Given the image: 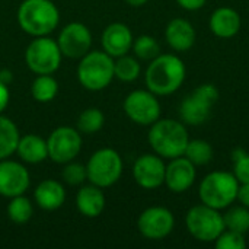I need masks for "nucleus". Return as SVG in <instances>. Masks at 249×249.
Instances as JSON below:
<instances>
[{"instance_id": "1", "label": "nucleus", "mask_w": 249, "mask_h": 249, "mask_svg": "<svg viewBox=\"0 0 249 249\" xmlns=\"http://www.w3.org/2000/svg\"><path fill=\"white\" fill-rule=\"evenodd\" d=\"M187 67L184 61L175 54H159L155 57L144 74L146 86L158 96H168L175 93L184 83Z\"/></svg>"}, {"instance_id": "2", "label": "nucleus", "mask_w": 249, "mask_h": 249, "mask_svg": "<svg viewBox=\"0 0 249 249\" xmlns=\"http://www.w3.org/2000/svg\"><path fill=\"white\" fill-rule=\"evenodd\" d=\"M147 140L153 153L163 159H174L184 155L190 136L182 121L159 118L150 125Z\"/></svg>"}, {"instance_id": "3", "label": "nucleus", "mask_w": 249, "mask_h": 249, "mask_svg": "<svg viewBox=\"0 0 249 249\" xmlns=\"http://www.w3.org/2000/svg\"><path fill=\"white\" fill-rule=\"evenodd\" d=\"M58 22L60 12L51 0H23L18 9L20 29L34 38L50 35Z\"/></svg>"}, {"instance_id": "4", "label": "nucleus", "mask_w": 249, "mask_h": 249, "mask_svg": "<svg viewBox=\"0 0 249 249\" xmlns=\"http://www.w3.org/2000/svg\"><path fill=\"white\" fill-rule=\"evenodd\" d=\"M239 181L233 172L213 171L207 174L198 185V197L203 204L217 210H226L236 201Z\"/></svg>"}, {"instance_id": "5", "label": "nucleus", "mask_w": 249, "mask_h": 249, "mask_svg": "<svg viewBox=\"0 0 249 249\" xmlns=\"http://www.w3.org/2000/svg\"><path fill=\"white\" fill-rule=\"evenodd\" d=\"M114 77V57L105 51H89L80 58L77 79L85 89L92 92L102 90Z\"/></svg>"}, {"instance_id": "6", "label": "nucleus", "mask_w": 249, "mask_h": 249, "mask_svg": "<svg viewBox=\"0 0 249 249\" xmlns=\"http://www.w3.org/2000/svg\"><path fill=\"white\" fill-rule=\"evenodd\" d=\"M185 226L188 233L200 242H214L226 229L223 213L207 204L193 206L185 214Z\"/></svg>"}, {"instance_id": "7", "label": "nucleus", "mask_w": 249, "mask_h": 249, "mask_svg": "<svg viewBox=\"0 0 249 249\" xmlns=\"http://www.w3.org/2000/svg\"><path fill=\"white\" fill-rule=\"evenodd\" d=\"M123 169L124 163L120 153L109 147L96 150L86 163L88 181L99 188H108L118 182Z\"/></svg>"}, {"instance_id": "8", "label": "nucleus", "mask_w": 249, "mask_h": 249, "mask_svg": "<svg viewBox=\"0 0 249 249\" xmlns=\"http://www.w3.org/2000/svg\"><path fill=\"white\" fill-rule=\"evenodd\" d=\"M58 42L48 36H36L25 51V61L35 74H53L61 64Z\"/></svg>"}, {"instance_id": "9", "label": "nucleus", "mask_w": 249, "mask_h": 249, "mask_svg": "<svg viewBox=\"0 0 249 249\" xmlns=\"http://www.w3.org/2000/svg\"><path fill=\"white\" fill-rule=\"evenodd\" d=\"M125 115L139 125H152L160 118V102L158 95L149 89H137L127 95L123 104Z\"/></svg>"}, {"instance_id": "10", "label": "nucleus", "mask_w": 249, "mask_h": 249, "mask_svg": "<svg viewBox=\"0 0 249 249\" xmlns=\"http://www.w3.org/2000/svg\"><path fill=\"white\" fill-rule=\"evenodd\" d=\"M82 134L77 128H71L67 125L57 127L53 130L47 140L48 158L55 163H67L74 160L82 150Z\"/></svg>"}, {"instance_id": "11", "label": "nucleus", "mask_w": 249, "mask_h": 249, "mask_svg": "<svg viewBox=\"0 0 249 249\" xmlns=\"http://www.w3.org/2000/svg\"><path fill=\"white\" fill-rule=\"evenodd\" d=\"M139 232L149 241H160L169 236L175 228L174 213L162 206H153L142 212L137 220Z\"/></svg>"}, {"instance_id": "12", "label": "nucleus", "mask_w": 249, "mask_h": 249, "mask_svg": "<svg viewBox=\"0 0 249 249\" xmlns=\"http://www.w3.org/2000/svg\"><path fill=\"white\" fill-rule=\"evenodd\" d=\"M57 42L63 55L69 58H82L90 51L92 34L86 25L71 22L60 31Z\"/></svg>"}, {"instance_id": "13", "label": "nucleus", "mask_w": 249, "mask_h": 249, "mask_svg": "<svg viewBox=\"0 0 249 249\" xmlns=\"http://www.w3.org/2000/svg\"><path fill=\"white\" fill-rule=\"evenodd\" d=\"M166 165L163 158L156 153H144L137 158L133 166V177L139 187L144 190H156L165 182Z\"/></svg>"}, {"instance_id": "14", "label": "nucleus", "mask_w": 249, "mask_h": 249, "mask_svg": "<svg viewBox=\"0 0 249 249\" xmlns=\"http://www.w3.org/2000/svg\"><path fill=\"white\" fill-rule=\"evenodd\" d=\"M31 185V177L28 169L16 162L3 159L0 160V196L12 198L25 194Z\"/></svg>"}, {"instance_id": "15", "label": "nucleus", "mask_w": 249, "mask_h": 249, "mask_svg": "<svg viewBox=\"0 0 249 249\" xmlns=\"http://www.w3.org/2000/svg\"><path fill=\"white\" fill-rule=\"evenodd\" d=\"M197 178V166L190 162L184 155L169 159L165 169V185L169 191L175 194H182L188 191Z\"/></svg>"}, {"instance_id": "16", "label": "nucleus", "mask_w": 249, "mask_h": 249, "mask_svg": "<svg viewBox=\"0 0 249 249\" xmlns=\"http://www.w3.org/2000/svg\"><path fill=\"white\" fill-rule=\"evenodd\" d=\"M133 41L134 38L130 28L121 22H114L108 25L101 36L104 51L114 58L128 54V51L133 47Z\"/></svg>"}, {"instance_id": "17", "label": "nucleus", "mask_w": 249, "mask_h": 249, "mask_svg": "<svg viewBox=\"0 0 249 249\" xmlns=\"http://www.w3.org/2000/svg\"><path fill=\"white\" fill-rule=\"evenodd\" d=\"M196 29L193 23L184 18L172 19L165 29V39L168 45L178 53H185L196 44Z\"/></svg>"}, {"instance_id": "18", "label": "nucleus", "mask_w": 249, "mask_h": 249, "mask_svg": "<svg viewBox=\"0 0 249 249\" xmlns=\"http://www.w3.org/2000/svg\"><path fill=\"white\" fill-rule=\"evenodd\" d=\"M241 15L235 9L228 6L217 7L209 19V28L212 34L223 39L235 36L241 31Z\"/></svg>"}, {"instance_id": "19", "label": "nucleus", "mask_w": 249, "mask_h": 249, "mask_svg": "<svg viewBox=\"0 0 249 249\" xmlns=\"http://www.w3.org/2000/svg\"><path fill=\"white\" fill-rule=\"evenodd\" d=\"M213 105L206 102L201 96H198L196 92H191L187 95L181 104H179V117L181 121L187 125H201L204 124L212 114Z\"/></svg>"}, {"instance_id": "20", "label": "nucleus", "mask_w": 249, "mask_h": 249, "mask_svg": "<svg viewBox=\"0 0 249 249\" xmlns=\"http://www.w3.org/2000/svg\"><path fill=\"white\" fill-rule=\"evenodd\" d=\"M34 198L39 209L45 212H54L64 204L66 190L55 179H44L36 185Z\"/></svg>"}, {"instance_id": "21", "label": "nucleus", "mask_w": 249, "mask_h": 249, "mask_svg": "<svg viewBox=\"0 0 249 249\" xmlns=\"http://www.w3.org/2000/svg\"><path fill=\"white\" fill-rule=\"evenodd\" d=\"M105 203L107 200L102 188L93 184L82 187L76 194V207L79 213L89 219L101 216L105 210Z\"/></svg>"}, {"instance_id": "22", "label": "nucleus", "mask_w": 249, "mask_h": 249, "mask_svg": "<svg viewBox=\"0 0 249 249\" xmlns=\"http://www.w3.org/2000/svg\"><path fill=\"white\" fill-rule=\"evenodd\" d=\"M16 153L19 155L20 160L25 163L36 165L44 162L48 158V147L47 140L36 134H25L19 139Z\"/></svg>"}, {"instance_id": "23", "label": "nucleus", "mask_w": 249, "mask_h": 249, "mask_svg": "<svg viewBox=\"0 0 249 249\" xmlns=\"http://www.w3.org/2000/svg\"><path fill=\"white\" fill-rule=\"evenodd\" d=\"M19 139L20 134L16 124L0 114V160L10 158L16 152Z\"/></svg>"}, {"instance_id": "24", "label": "nucleus", "mask_w": 249, "mask_h": 249, "mask_svg": "<svg viewBox=\"0 0 249 249\" xmlns=\"http://www.w3.org/2000/svg\"><path fill=\"white\" fill-rule=\"evenodd\" d=\"M58 92V83L51 74H38L31 85V95L36 102H51Z\"/></svg>"}, {"instance_id": "25", "label": "nucleus", "mask_w": 249, "mask_h": 249, "mask_svg": "<svg viewBox=\"0 0 249 249\" xmlns=\"http://www.w3.org/2000/svg\"><path fill=\"white\" fill-rule=\"evenodd\" d=\"M184 156L190 162H193L196 166H204L213 160L214 150H213V146L203 139H194V140L190 139L185 147Z\"/></svg>"}, {"instance_id": "26", "label": "nucleus", "mask_w": 249, "mask_h": 249, "mask_svg": "<svg viewBox=\"0 0 249 249\" xmlns=\"http://www.w3.org/2000/svg\"><path fill=\"white\" fill-rule=\"evenodd\" d=\"M225 228L238 233H248L249 232V209L239 206H229L223 213Z\"/></svg>"}, {"instance_id": "27", "label": "nucleus", "mask_w": 249, "mask_h": 249, "mask_svg": "<svg viewBox=\"0 0 249 249\" xmlns=\"http://www.w3.org/2000/svg\"><path fill=\"white\" fill-rule=\"evenodd\" d=\"M142 71V66L137 57L124 54L114 60V76L121 82H134Z\"/></svg>"}, {"instance_id": "28", "label": "nucleus", "mask_w": 249, "mask_h": 249, "mask_svg": "<svg viewBox=\"0 0 249 249\" xmlns=\"http://www.w3.org/2000/svg\"><path fill=\"white\" fill-rule=\"evenodd\" d=\"M32 214H34V206L31 200L26 198L23 194L10 198V203L7 204V217L13 223L23 225L31 220Z\"/></svg>"}, {"instance_id": "29", "label": "nucleus", "mask_w": 249, "mask_h": 249, "mask_svg": "<svg viewBox=\"0 0 249 249\" xmlns=\"http://www.w3.org/2000/svg\"><path fill=\"white\" fill-rule=\"evenodd\" d=\"M105 123V115L99 108H86L77 118V130L80 134H95Z\"/></svg>"}, {"instance_id": "30", "label": "nucleus", "mask_w": 249, "mask_h": 249, "mask_svg": "<svg viewBox=\"0 0 249 249\" xmlns=\"http://www.w3.org/2000/svg\"><path fill=\"white\" fill-rule=\"evenodd\" d=\"M133 51L139 60L152 61L160 54V45L158 39L152 35H140L133 41Z\"/></svg>"}, {"instance_id": "31", "label": "nucleus", "mask_w": 249, "mask_h": 249, "mask_svg": "<svg viewBox=\"0 0 249 249\" xmlns=\"http://www.w3.org/2000/svg\"><path fill=\"white\" fill-rule=\"evenodd\" d=\"M61 177H63L64 182L69 184V185H73V187L82 185L88 179L86 166L82 165V163L73 162V160L71 162H67V163H64Z\"/></svg>"}, {"instance_id": "32", "label": "nucleus", "mask_w": 249, "mask_h": 249, "mask_svg": "<svg viewBox=\"0 0 249 249\" xmlns=\"http://www.w3.org/2000/svg\"><path fill=\"white\" fill-rule=\"evenodd\" d=\"M214 245L217 249H245L247 241H245V235L225 229L220 233V236L214 241Z\"/></svg>"}, {"instance_id": "33", "label": "nucleus", "mask_w": 249, "mask_h": 249, "mask_svg": "<svg viewBox=\"0 0 249 249\" xmlns=\"http://www.w3.org/2000/svg\"><path fill=\"white\" fill-rule=\"evenodd\" d=\"M233 175L239 184H249V153L233 160Z\"/></svg>"}, {"instance_id": "34", "label": "nucleus", "mask_w": 249, "mask_h": 249, "mask_svg": "<svg viewBox=\"0 0 249 249\" xmlns=\"http://www.w3.org/2000/svg\"><path fill=\"white\" fill-rule=\"evenodd\" d=\"M193 92H196L198 96H201L210 105H214L219 99V90L213 83H203V85L197 86Z\"/></svg>"}, {"instance_id": "35", "label": "nucleus", "mask_w": 249, "mask_h": 249, "mask_svg": "<svg viewBox=\"0 0 249 249\" xmlns=\"http://www.w3.org/2000/svg\"><path fill=\"white\" fill-rule=\"evenodd\" d=\"M206 1L207 0H177L178 6L182 7L184 10H188V12L200 10L206 4Z\"/></svg>"}, {"instance_id": "36", "label": "nucleus", "mask_w": 249, "mask_h": 249, "mask_svg": "<svg viewBox=\"0 0 249 249\" xmlns=\"http://www.w3.org/2000/svg\"><path fill=\"white\" fill-rule=\"evenodd\" d=\"M10 101V92H9V86L4 85L0 80V114L6 109V107L9 105Z\"/></svg>"}, {"instance_id": "37", "label": "nucleus", "mask_w": 249, "mask_h": 249, "mask_svg": "<svg viewBox=\"0 0 249 249\" xmlns=\"http://www.w3.org/2000/svg\"><path fill=\"white\" fill-rule=\"evenodd\" d=\"M236 201H239V204L249 209V184H239Z\"/></svg>"}, {"instance_id": "38", "label": "nucleus", "mask_w": 249, "mask_h": 249, "mask_svg": "<svg viewBox=\"0 0 249 249\" xmlns=\"http://www.w3.org/2000/svg\"><path fill=\"white\" fill-rule=\"evenodd\" d=\"M0 80L4 83V85H10L12 83V80H13V73H12V70H9V69H1L0 70Z\"/></svg>"}, {"instance_id": "39", "label": "nucleus", "mask_w": 249, "mask_h": 249, "mask_svg": "<svg viewBox=\"0 0 249 249\" xmlns=\"http://www.w3.org/2000/svg\"><path fill=\"white\" fill-rule=\"evenodd\" d=\"M149 0H125V3H128L130 6H133V7H140V6H143V4H146Z\"/></svg>"}]
</instances>
